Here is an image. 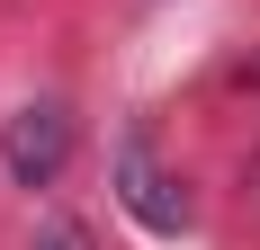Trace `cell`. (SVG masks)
<instances>
[{
  "mask_svg": "<svg viewBox=\"0 0 260 250\" xmlns=\"http://www.w3.org/2000/svg\"><path fill=\"white\" fill-rule=\"evenodd\" d=\"M117 205L144 232H188V197H180V179L153 161V134L144 125H126V143H117Z\"/></svg>",
  "mask_w": 260,
  "mask_h": 250,
  "instance_id": "1",
  "label": "cell"
},
{
  "mask_svg": "<svg viewBox=\"0 0 260 250\" xmlns=\"http://www.w3.org/2000/svg\"><path fill=\"white\" fill-rule=\"evenodd\" d=\"M36 250H90V232H81V224H45V232H36Z\"/></svg>",
  "mask_w": 260,
  "mask_h": 250,
  "instance_id": "3",
  "label": "cell"
},
{
  "mask_svg": "<svg viewBox=\"0 0 260 250\" xmlns=\"http://www.w3.org/2000/svg\"><path fill=\"white\" fill-rule=\"evenodd\" d=\"M63 152H72V107L63 99H27L18 116L0 125V161H9L18 188H45V179L63 170Z\"/></svg>",
  "mask_w": 260,
  "mask_h": 250,
  "instance_id": "2",
  "label": "cell"
}]
</instances>
